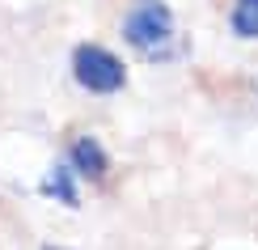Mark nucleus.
<instances>
[{"label":"nucleus","instance_id":"obj_1","mask_svg":"<svg viewBox=\"0 0 258 250\" xmlns=\"http://www.w3.org/2000/svg\"><path fill=\"white\" fill-rule=\"evenodd\" d=\"M72 72H77V81L85 85V89H93V93H114V89H123V81H127L123 64L114 60L106 47H89V42L77 47Z\"/></svg>","mask_w":258,"mask_h":250},{"label":"nucleus","instance_id":"obj_2","mask_svg":"<svg viewBox=\"0 0 258 250\" xmlns=\"http://www.w3.org/2000/svg\"><path fill=\"white\" fill-rule=\"evenodd\" d=\"M169 34H174V17H169V9L161 5V0H157V5L136 9V13L123 21V38L132 42L136 51H148V56L165 47Z\"/></svg>","mask_w":258,"mask_h":250},{"label":"nucleus","instance_id":"obj_3","mask_svg":"<svg viewBox=\"0 0 258 250\" xmlns=\"http://www.w3.org/2000/svg\"><path fill=\"white\" fill-rule=\"evenodd\" d=\"M72 166H77L85 178H102L106 174V153H102V144L98 140H77V144H72Z\"/></svg>","mask_w":258,"mask_h":250},{"label":"nucleus","instance_id":"obj_4","mask_svg":"<svg viewBox=\"0 0 258 250\" xmlns=\"http://www.w3.org/2000/svg\"><path fill=\"white\" fill-rule=\"evenodd\" d=\"M233 30L241 38H258V0H237L233 9Z\"/></svg>","mask_w":258,"mask_h":250},{"label":"nucleus","instance_id":"obj_5","mask_svg":"<svg viewBox=\"0 0 258 250\" xmlns=\"http://www.w3.org/2000/svg\"><path fill=\"white\" fill-rule=\"evenodd\" d=\"M47 191H55L63 204H77V191H72V178H68V170H63V166H55V170H51Z\"/></svg>","mask_w":258,"mask_h":250},{"label":"nucleus","instance_id":"obj_6","mask_svg":"<svg viewBox=\"0 0 258 250\" xmlns=\"http://www.w3.org/2000/svg\"><path fill=\"white\" fill-rule=\"evenodd\" d=\"M47 250H63V246H47Z\"/></svg>","mask_w":258,"mask_h":250},{"label":"nucleus","instance_id":"obj_7","mask_svg":"<svg viewBox=\"0 0 258 250\" xmlns=\"http://www.w3.org/2000/svg\"><path fill=\"white\" fill-rule=\"evenodd\" d=\"M144 5H157V0H144Z\"/></svg>","mask_w":258,"mask_h":250}]
</instances>
